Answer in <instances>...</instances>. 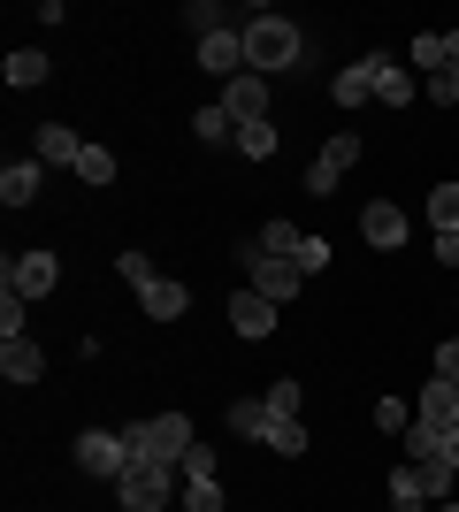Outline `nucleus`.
<instances>
[{"mask_svg": "<svg viewBox=\"0 0 459 512\" xmlns=\"http://www.w3.org/2000/svg\"><path fill=\"white\" fill-rule=\"evenodd\" d=\"M222 107H230V123H268V85L261 77H253V69H245V77H230V85H222Z\"/></svg>", "mask_w": 459, "mask_h": 512, "instance_id": "10", "label": "nucleus"}, {"mask_svg": "<svg viewBox=\"0 0 459 512\" xmlns=\"http://www.w3.org/2000/svg\"><path fill=\"white\" fill-rule=\"evenodd\" d=\"M268 451H276V459H299V451H306V428L299 421H276V428H268Z\"/></svg>", "mask_w": 459, "mask_h": 512, "instance_id": "29", "label": "nucleus"}, {"mask_svg": "<svg viewBox=\"0 0 459 512\" xmlns=\"http://www.w3.org/2000/svg\"><path fill=\"white\" fill-rule=\"evenodd\" d=\"M414 474H421V497H429V505H444V497H452V474H459V467H444V459H421Z\"/></svg>", "mask_w": 459, "mask_h": 512, "instance_id": "24", "label": "nucleus"}, {"mask_svg": "<svg viewBox=\"0 0 459 512\" xmlns=\"http://www.w3.org/2000/svg\"><path fill=\"white\" fill-rule=\"evenodd\" d=\"M391 505H398V512H421V505H429V497H421V474H414V467H398V474H391Z\"/></svg>", "mask_w": 459, "mask_h": 512, "instance_id": "28", "label": "nucleus"}, {"mask_svg": "<svg viewBox=\"0 0 459 512\" xmlns=\"http://www.w3.org/2000/svg\"><path fill=\"white\" fill-rule=\"evenodd\" d=\"M437 260H444V268H459V230H444V237H437Z\"/></svg>", "mask_w": 459, "mask_h": 512, "instance_id": "39", "label": "nucleus"}, {"mask_svg": "<svg viewBox=\"0 0 459 512\" xmlns=\"http://www.w3.org/2000/svg\"><path fill=\"white\" fill-rule=\"evenodd\" d=\"M184 306H192V291H184L176 276H153L146 291H138V314H146V321H176Z\"/></svg>", "mask_w": 459, "mask_h": 512, "instance_id": "12", "label": "nucleus"}, {"mask_svg": "<svg viewBox=\"0 0 459 512\" xmlns=\"http://www.w3.org/2000/svg\"><path fill=\"white\" fill-rule=\"evenodd\" d=\"M230 329H238V337H276V299H261V291H253V283H245L238 299H230Z\"/></svg>", "mask_w": 459, "mask_h": 512, "instance_id": "9", "label": "nucleus"}, {"mask_svg": "<svg viewBox=\"0 0 459 512\" xmlns=\"http://www.w3.org/2000/svg\"><path fill=\"white\" fill-rule=\"evenodd\" d=\"M437 383H459V337L437 344Z\"/></svg>", "mask_w": 459, "mask_h": 512, "instance_id": "38", "label": "nucleus"}, {"mask_svg": "<svg viewBox=\"0 0 459 512\" xmlns=\"http://www.w3.org/2000/svg\"><path fill=\"white\" fill-rule=\"evenodd\" d=\"M322 268H329V237H306L299 245V276H322Z\"/></svg>", "mask_w": 459, "mask_h": 512, "instance_id": "37", "label": "nucleus"}, {"mask_svg": "<svg viewBox=\"0 0 459 512\" xmlns=\"http://www.w3.org/2000/svg\"><path fill=\"white\" fill-rule=\"evenodd\" d=\"M429 512H459V497H444V505H429Z\"/></svg>", "mask_w": 459, "mask_h": 512, "instance_id": "41", "label": "nucleus"}, {"mask_svg": "<svg viewBox=\"0 0 459 512\" xmlns=\"http://www.w3.org/2000/svg\"><path fill=\"white\" fill-rule=\"evenodd\" d=\"M123 444H131V459L184 467V451H192L199 436H192V421H184V413H153V421H131V428H123Z\"/></svg>", "mask_w": 459, "mask_h": 512, "instance_id": "2", "label": "nucleus"}, {"mask_svg": "<svg viewBox=\"0 0 459 512\" xmlns=\"http://www.w3.org/2000/svg\"><path fill=\"white\" fill-rule=\"evenodd\" d=\"M184 512H222V482H184Z\"/></svg>", "mask_w": 459, "mask_h": 512, "instance_id": "33", "label": "nucleus"}, {"mask_svg": "<svg viewBox=\"0 0 459 512\" xmlns=\"http://www.w3.org/2000/svg\"><path fill=\"white\" fill-rule=\"evenodd\" d=\"M414 92H421L414 69H398V62H383V54H375V100H383V107H406Z\"/></svg>", "mask_w": 459, "mask_h": 512, "instance_id": "16", "label": "nucleus"}, {"mask_svg": "<svg viewBox=\"0 0 459 512\" xmlns=\"http://www.w3.org/2000/svg\"><path fill=\"white\" fill-rule=\"evenodd\" d=\"M123 467H131L123 428H85V436H77V474H92V482H123Z\"/></svg>", "mask_w": 459, "mask_h": 512, "instance_id": "4", "label": "nucleus"}, {"mask_svg": "<svg viewBox=\"0 0 459 512\" xmlns=\"http://www.w3.org/2000/svg\"><path fill=\"white\" fill-rule=\"evenodd\" d=\"M284 421V413H268V398H238V406H230V428H238V436H253V444H268V428Z\"/></svg>", "mask_w": 459, "mask_h": 512, "instance_id": "19", "label": "nucleus"}, {"mask_svg": "<svg viewBox=\"0 0 459 512\" xmlns=\"http://www.w3.org/2000/svg\"><path fill=\"white\" fill-rule=\"evenodd\" d=\"M184 490V474L161 467V459H131L123 467V482H115V497H123V512H169V497Z\"/></svg>", "mask_w": 459, "mask_h": 512, "instance_id": "3", "label": "nucleus"}, {"mask_svg": "<svg viewBox=\"0 0 459 512\" xmlns=\"http://www.w3.org/2000/svg\"><path fill=\"white\" fill-rule=\"evenodd\" d=\"M429 230H459V184H437V192H429Z\"/></svg>", "mask_w": 459, "mask_h": 512, "instance_id": "23", "label": "nucleus"}, {"mask_svg": "<svg viewBox=\"0 0 459 512\" xmlns=\"http://www.w3.org/2000/svg\"><path fill=\"white\" fill-rule=\"evenodd\" d=\"M299 406H306V390H299V383H268V413H284V421H299Z\"/></svg>", "mask_w": 459, "mask_h": 512, "instance_id": "32", "label": "nucleus"}, {"mask_svg": "<svg viewBox=\"0 0 459 512\" xmlns=\"http://www.w3.org/2000/svg\"><path fill=\"white\" fill-rule=\"evenodd\" d=\"M421 92H429L437 107H452V100H459V69H437V77H421Z\"/></svg>", "mask_w": 459, "mask_h": 512, "instance_id": "36", "label": "nucleus"}, {"mask_svg": "<svg viewBox=\"0 0 459 512\" xmlns=\"http://www.w3.org/2000/svg\"><path fill=\"white\" fill-rule=\"evenodd\" d=\"M46 69H54V62H46L39 46H16V54H8V69H0V77H8V85H16V92H39V85H46Z\"/></svg>", "mask_w": 459, "mask_h": 512, "instance_id": "18", "label": "nucleus"}, {"mask_svg": "<svg viewBox=\"0 0 459 512\" xmlns=\"http://www.w3.org/2000/svg\"><path fill=\"white\" fill-rule=\"evenodd\" d=\"M368 153V138H352V130H337V138H322V153H314V169H306V192L314 199H329L337 184L352 176V161Z\"/></svg>", "mask_w": 459, "mask_h": 512, "instance_id": "5", "label": "nucleus"}, {"mask_svg": "<svg viewBox=\"0 0 459 512\" xmlns=\"http://www.w3.org/2000/svg\"><path fill=\"white\" fill-rule=\"evenodd\" d=\"M176 474H184V482H215V451H207V444H192Z\"/></svg>", "mask_w": 459, "mask_h": 512, "instance_id": "34", "label": "nucleus"}, {"mask_svg": "<svg viewBox=\"0 0 459 512\" xmlns=\"http://www.w3.org/2000/svg\"><path fill=\"white\" fill-rule=\"evenodd\" d=\"M437 459H444V467H459V428L444 436V451H437Z\"/></svg>", "mask_w": 459, "mask_h": 512, "instance_id": "40", "label": "nucleus"}, {"mask_svg": "<svg viewBox=\"0 0 459 512\" xmlns=\"http://www.w3.org/2000/svg\"><path fill=\"white\" fill-rule=\"evenodd\" d=\"M414 421L437 428V436H452V428H459V383H429V390H421V406H414Z\"/></svg>", "mask_w": 459, "mask_h": 512, "instance_id": "11", "label": "nucleus"}, {"mask_svg": "<svg viewBox=\"0 0 459 512\" xmlns=\"http://www.w3.org/2000/svg\"><path fill=\"white\" fill-rule=\"evenodd\" d=\"M375 428H383V436H406V428H414V413L398 406V398H375Z\"/></svg>", "mask_w": 459, "mask_h": 512, "instance_id": "31", "label": "nucleus"}, {"mask_svg": "<svg viewBox=\"0 0 459 512\" xmlns=\"http://www.w3.org/2000/svg\"><path fill=\"white\" fill-rule=\"evenodd\" d=\"M245 268H253V291H261V299H299V260H276V253H261V245H245Z\"/></svg>", "mask_w": 459, "mask_h": 512, "instance_id": "7", "label": "nucleus"}, {"mask_svg": "<svg viewBox=\"0 0 459 512\" xmlns=\"http://www.w3.org/2000/svg\"><path fill=\"white\" fill-rule=\"evenodd\" d=\"M31 146H39L46 169H77V161H85V138H77V130H62V123H39V138H31Z\"/></svg>", "mask_w": 459, "mask_h": 512, "instance_id": "13", "label": "nucleus"}, {"mask_svg": "<svg viewBox=\"0 0 459 512\" xmlns=\"http://www.w3.org/2000/svg\"><path fill=\"white\" fill-rule=\"evenodd\" d=\"M329 100H337V107H360V100H375V54H368V62H352V69H337Z\"/></svg>", "mask_w": 459, "mask_h": 512, "instance_id": "17", "label": "nucleus"}, {"mask_svg": "<svg viewBox=\"0 0 459 512\" xmlns=\"http://www.w3.org/2000/svg\"><path fill=\"white\" fill-rule=\"evenodd\" d=\"M299 245H306L299 222H268L261 230V253H276V260H299Z\"/></svg>", "mask_w": 459, "mask_h": 512, "instance_id": "22", "label": "nucleus"}, {"mask_svg": "<svg viewBox=\"0 0 459 512\" xmlns=\"http://www.w3.org/2000/svg\"><path fill=\"white\" fill-rule=\"evenodd\" d=\"M192 130H199V146H238V123H230V107L222 100H207L192 115Z\"/></svg>", "mask_w": 459, "mask_h": 512, "instance_id": "20", "label": "nucleus"}, {"mask_svg": "<svg viewBox=\"0 0 459 512\" xmlns=\"http://www.w3.org/2000/svg\"><path fill=\"white\" fill-rule=\"evenodd\" d=\"M23 306H31V299H16V291H0V344L31 329V321H23Z\"/></svg>", "mask_w": 459, "mask_h": 512, "instance_id": "30", "label": "nucleus"}, {"mask_svg": "<svg viewBox=\"0 0 459 512\" xmlns=\"http://www.w3.org/2000/svg\"><path fill=\"white\" fill-rule=\"evenodd\" d=\"M115 268H123V283H131V291H146V283L161 276V268H153L146 253H123V260H115Z\"/></svg>", "mask_w": 459, "mask_h": 512, "instance_id": "35", "label": "nucleus"}, {"mask_svg": "<svg viewBox=\"0 0 459 512\" xmlns=\"http://www.w3.org/2000/svg\"><path fill=\"white\" fill-rule=\"evenodd\" d=\"M0 375H8V383H39V375H46V352L31 337H8V344H0Z\"/></svg>", "mask_w": 459, "mask_h": 512, "instance_id": "15", "label": "nucleus"}, {"mask_svg": "<svg viewBox=\"0 0 459 512\" xmlns=\"http://www.w3.org/2000/svg\"><path fill=\"white\" fill-rule=\"evenodd\" d=\"M77 184L108 192V184H115V153H108V146H85V161H77Z\"/></svg>", "mask_w": 459, "mask_h": 512, "instance_id": "21", "label": "nucleus"}, {"mask_svg": "<svg viewBox=\"0 0 459 512\" xmlns=\"http://www.w3.org/2000/svg\"><path fill=\"white\" fill-rule=\"evenodd\" d=\"M238 153H245V161H268V153H276V123H245L238 130Z\"/></svg>", "mask_w": 459, "mask_h": 512, "instance_id": "26", "label": "nucleus"}, {"mask_svg": "<svg viewBox=\"0 0 459 512\" xmlns=\"http://www.w3.org/2000/svg\"><path fill=\"white\" fill-rule=\"evenodd\" d=\"M39 184H46V161H39V153L0 169V199H8V207H31V199H39Z\"/></svg>", "mask_w": 459, "mask_h": 512, "instance_id": "14", "label": "nucleus"}, {"mask_svg": "<svg viewBox=\"0 0 459 512\" xmlns=\"http://www.w3.org/2000/svg\"><path fill=\"white\" fill-rule=\"evenodd\" d=\"M184 23L207 39V31H230V8H222V0H192V8H184Z\"/></svg>", "mask_w": 459, "mask_h": 512, "instance_id": "25", "label": "nucleus"}, {"mask_svg": "<svg viewBox=\"0 0 459 512\" xmlns=\"http://www.w3.org/2000/svg\"><path fill=\"white\" fill-rule=\"evenodd\" d=\"M360 237H368L375 253H398V245H406V214H398L391 199H368V207H360Z\"/></svg>", "mask_w": 459, "mask_h": 512, "instance_id": "8", "label": "nucleus"}, {"mask_svg": "<svg viewBox=\"0 0 459 512\" xmlns=\"http://www.w3.org/2000/svg\"><path fill=\"white\" fill-rule=\"evenodd\" d=\"M54 283H62V260L54 253H16L0 268V291H16V299H46Z\"/></svg>", "mask_w": 459, "mask_h": 512, "instance_id": "6", "label": "nucleus"}, {"mask_svg": "<svg viewBox=\"0 0 459 512\" xmlns=\"http://www.w3.org/2000/svg\"><path fill=\"white\" fill-rule=\"evenodd\" d=\"M414 69H421V77L452 69V62H444V31H421V39H414Z\"/></svg>", "mask_w": 459, "mask_h": 512, "instance_id": "27", "label": "nucleus"}, {"mask_svg": "<svg viewBox=\"0 0 459 512\" xmlns=\"http://www.w3.org/2000/svg\"><path fill=\"white\" fill-rule=\"evenodd\" d=\"M306 62V39H299V23L276 16V8H261V16L245 23V69L253 77H268V69H299Z\"/></svg>", "mask_w": 459, "mask_h": 512, "instance_id": "1", "label": "nucleus"}]
</instances>
